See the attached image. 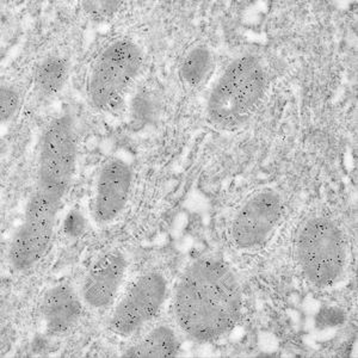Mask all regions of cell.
Segmentation results:
<instances>
[{
	"mask_svg": "<svg viewBox=\"0 0 358 358\" xmlns=\"http://www.w3.org/2000/svg\"><path fill=\"white\" fill-rule=\"evenodd\" d=\"M243 294L231 266L203 257L185 270L176 289L173 310L184 334L200 343L219 341L241 320Z\"/></svg>",
	"mask_w": 358,
	"mask_h": 358,
	"instance_id": "cell-1",
	"label": "cell"
},
{
	"mask_svg": "<svg viewBox=\"0 0 358 358\" xmlns=\"http://www.w3.org/2000/svg\"><path fill=\"white\" fill-rule=\"evenodd\" d=\"M266 84L264 67L257 57L236 59L213 87L207 104L209 121L220 128L246 122L264 97Z\"/></svg>",
	"mask_w": 358,
	"mask_h": 358,
	"instance_id": "cell-2",
	"label": "cell"
},
{
	"mask_svg": "<svg viewBox=\"0 0 358 358\" xmlns=\"http://www.w3.org/2000/svg\"><path fill=\"white\" fill-rule=\"evenodd\" d=\"M296 259L310 283L327 288L344 273L346 244L334 221L317 216L307 221L296 238Z\"/></svg>",
	"mask_w": 358,
	"mask_h": 358,
	"instance_id": "cell-3",
	"label": "cell"
},
{
	"mask_svg": "<svg viewBox=\"0 0 358 358\" xmlns=\"http://www.w3.org/2000/svg\"><path fill=\"white\" fill-rule=\"evenodd\" d=\"M143 65V52L136 43L120 40L106 47L94 62L89 80L91 104L101 111L121 106Z\"/></svg>",
	"mask_w": 358,
	"mask_h": 358,
	"instance_id": "cell-4",
	"label": "cell"
},
{
	"mask_svg": "<svg viewBox=\"0 0 358 358\" xmlns=\"http://www.w3.org/2000/svg\"><path fill=\"white\" fill-rule=\"evenodd\" d=\"M62 201L57 196L34 189L8 250V261L17 271L30 270L48 252Z\"/></svg>",
	"mask_w": 358,
	"mask_h": 358,
	"instance_id": "cell-5",
	"label": "cell"
},
{
	"mask_svg": "<svg viewBox=\"0 0 358 358\" xmlns=\"http://www.w3.org/2000/svg\"><path fill=\"white\" fill-rule=\"evenodd\" d=\"M77 163V143L72 118L55 117L42 133L35 187L64 199L69 192Z\"/></svg>",
	"mask_w": 358,
	"mask_h": 358,
	"instance_id": "cell-6",
	"label": "cell"
},
{
	"mask_svg": "<svg viewBox=\"0 0 358 358\" xmlns=\"http://www.w3.org/2000/svg\"><path fill=\"white\" fill-rule=\"evenodd\" d=\"M166 294L167 282L162 273L135 278L115 306L109 320L111 331L121 337L136 334L158 315Z\"/></svg>",
	"mask_w": 358,
	"mask_h": 358,
	"instance_id": "cell-7",
	"label": "cell"
},
{
	"mask_svg": "<svg viewBox=\"0 0 358 358\" xmlns=\"http://www.w3.org/2000/svg\"><path fill=\"white\" fill-rule=\"evenodd\" d=\"M283 215L281 196L273 190L257 192L239 209L229 236L236 248H261L273 234Z\"/></svg>",
	"mask_w": 358,
	"mask_h": 358,
	"instance_id": "cell-8",
	"label": "cell"
},
{
	"mask_svg": "<svg viewBox=\"0 0 358 358\" xmlns=\"http://www.w3.org/2000/svg\"><path fill=\"white\" fill-rule=\"evenodd\" d=\"M133 171L122 159H111L103 165L94 190V217L97 224H110L122 214L129 201Z\"/></svg>",
	"mask_w": 358,
	"mask_h": 358,
	"instance_id": "cell-9",
	"label": "cell"
},
{
	"mask_svg": "<svg viewBox=\"0 0 358 358\" xmlns=\"http://www.w3.org/2000/svg\"><path fill=\"white\" fill-rule=\"evenodd\" d=\"M127 259L122 253L111 251L98 258L86 273L82 296L94 310H104L114 303L127 273Z\"/></svg>",
	"mask_w": 358,
	"mask_h": 358,
	"instance_id": "cell-10",
	"label": "cell"
},
{
	"mask_svg": "<svg viewBox=\"0 0 358 358\" xmlns=\"http://www.w3.org/2000/svg\"><path fill=\"white\" fill-rule=\"evenodd\" d=\"M41 313L49 334H65L82 317V301L71 285H54L43 295Z\"/></svg>",
	"mask_w": 358,
	"mask_h": 358,
	"instance_id": "cell-11",
	"label": "cell"
},
{
	"mask_svg": "<svg viewBox=\"0 0 358 358\" xmlns=\"http://www.w3.org/2000/svg\"><path fill=\"white\" fill-rule=\"evenodd\" d=\"M179 351L177 334L169 326H157L127 350L126 357H176Z\"/></svg>",
	"mask_w": 358,
	"mask_h": 358,
	"instance_id": "cell-12",
	"label": "cell"
},
{
	"mask_svg": "<svg viewBox=\"0 0 358 358\" xmlns=\"http://www.w3.org/2000/svg\"><path fill=\"white\" fill-rule=\"evenodd\" d=\"M69 77V65L65 59L50 57L36 67L35 84L42 94L54 96L59 94Z\"/></svg>",
	"mask_w": 358,
	"mask_h": 358,
	"instance_id": "cell-13",
	"label": "cell"
},
{
	"mask_svg": "<svg viewBox=\"0 0 358 358\" xmlns=\"http://www.w3.org/2000/svg\"><path fill=\"white\" fill-rule=\"evenodd\" d=\"M212 64V57L204 47L192 49L180 66V76L187 85L199 86L207 77Z\"/></svg>",
	"mask_w": 358,
	"mask_h": 358,
	"instance_id": "cell-14",
	"label": "cell"
},
{
	"mask_svg": "<svg viewBox=\"0 0 358 358\" xmlns=\"http://www.w3.org/2000/svg\"><path fill=\"white\" fill-rule=\"evenodd\" d=\"M0 102H1V121H10L16 114L20 106V96L17 91L10 86H1L0 91Z\"/></svg>",
	"mask_w": 358,
	"mask_h": 358,
	"instance_id": "cell-15",
	"label": "cell"
},
{
	"mask_svg": "<svg viewBox=\"0 0 358 358\" xmlns=\"http://www.w3.org/2000/svg\"><path fill=\"white\" fill-rule=\"evenodd\" d=\"M344 322V315L341 310H336L334 308H330L327 310H322L319 315H317V324L322 325V327L326 326H336L341 325Z\"/></svg>",
	"mask_w": 358,
	"mask_h": 358,
	"instance_id": "cell-16",
	"label": "cell"
},
{
	"mask_svg": "<svg viewBox=\"0 0 358 358\" xmlns=\"http://www.w3.org/2000/svg\"><path fill=\"white\" fill-rule=\"evenodd\" d=\"M80 216L72 214L66 220L65 229L71 236H77L78 229H82L83 224L80 222Z\"/></svg>",
	"mask_w": 358,
	"mask_h": 358,
	"instance_id": "cell-17",
	"label": "cell"
}]
</instances>
